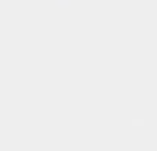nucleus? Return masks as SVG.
I'll return each instance as SVG.
<instances>
[]
</instances>
